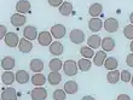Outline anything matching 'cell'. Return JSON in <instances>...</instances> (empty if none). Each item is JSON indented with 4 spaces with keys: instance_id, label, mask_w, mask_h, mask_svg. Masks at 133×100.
<instances>
[{
    "instance_id": "obj_41",
    "label": "cell",
    "mask_w": 133,
    "mask_h": 100,
    "mask_svg": "<svg viewBox=\"0 0 133 100\" xmlns=\"http://www.w3.org/2000/svg\"><path fill=\"white\" fill-rule=\"evenodd\" d=\"M130 48H131V52L133 53V40L131 41V44H130Z\"/></svg>"
},
{
    "instance_id": "obj_4",
    "label": "cell",
    "mask_w": 133,
    "mask_h": 100,
    "mask_svg": "<svg viewBox=\"0 0 133 100\" xmlns=\"http://www.w3.org/2000/svg\"><path fill=\"white\" fill-rule=\"evenodd\" d=\"M19 40L21 39L18 38V35L14 31H10V33H7L5 39H4V41H5V45L9 46V47H16L18 46L19 44Z\"/></svg>"
},
{
    "instance_id": "obj_30",
    "label": "cell",
    "mask_w": 133,
    "mask_h": 100,
    "mask_svg": "<svg viewBox=\"0 0 133 100\" xmlns=\"http://www.w3.org/2000/svg\"><path fill=\"white\" fill-rule=\"evenodd\" d=\"M77 65H79V70H81L82 73H85V71H88V70L91 69L92 63H91V60L87 58H81L80 60L77 62Z\"/></svg>"
},
{
    "instance_id": "obj_1",
    "label": "cell",
    "mask_w": 133,
    "mask_h": 100,
    "mask_svg": "<svg viewBox=\"0 0 133 100\" xmlns=\"http://www.w3.org/2000/svg\"><path fill=\"white\" fill-rule=\"evenodd\" d=\"M63 71L66 76H75L79 71V65L76 62H74L73 59H68L63 63Z\"/></svg>"
},
{
    "instance_id": "obj_37",
    "label": "cell",
    "mask_w": 133,
    "mask_h": 100,
    "mask_svg": "<svg viewBox=\"0 0 133 100\" xmlns=\"http://www.w3.org/2000/svg\"><path fill=\"white\" fill-rule=\"evenodd\" d=\"M126 63H127V65H128V66L133 68V53H131V54L127 55V58H126Z\"/></svg>"
},
{
    "instance_id": "obj_12",
    "label": "cell",
    "mask_w": 133,
    "mask_h": 100,
    "mask_svg": "<svg viewBox=\"0 0 133 100\" xmlns=\"http://www.w3.org/2000/svg\"><path fill=\"white\" fill-rule=\"evenodd\" d=\"M17 47L19 49V52H22V53H29L33 49V44L30 40L23 38L19 40V44H18Z\"/></svg>"
},
{
    "instance_id": "obj_27",
    "label": "cell",
    "mask_w": 133,
    "mask_h": 100,
    "mask_svg": "<svg viewBox=\"0 0 133 100\" xmlns=\"http://www.w3.org/2000/svg\"><path fill=\"white\" fill-rule=\"evenodd\" d=\"M59 13L62 16H70L73 13V4L69 1H63V4L59 6Z\"/></svg>"
},
{
    "instance_id": "obj_22",
    "label": "cell",
    "mask_w": 133,
    "mask_h": 100,
    "mask_svg": "<svg viewBox=\"0 0 133 100\" xmlns=\"http://www.w3.org/2000/svg\"><path fill=\"white\" fill-rule=\"evenodd\" d=\"M87 45L93 49H97L102 46V39L99 35H91L87 39Z\"/></svg>"
},
{
    "instance_id": "obj_33",
    "label": "cell",
    "mask_w": 133,
    "mask_h": 100,
    "mask_svg": "<svg viewBox=\"0 0 133 100\" xmlns=\"http://www.w3.org/2000/svg\"><path fill=\"white\" fill-rule=\"evenodd\" d=\"M123 35H125V38L128 39L132 41L133 40V24H128L123 29Z\"/></svg>"
},
{
    "instance_id": "obj_18",
    "label": "cell",
    "mask_w": 133,
    "mask_h": 100,
    "mask_svg": "<svg viewBox=\"0 0 133 100\" xmlns=\"http://www.w3.org/2000/svg\"><path fill=\"white\" fill-rule=\"evenodd\" d=\"M101 47L103 48V51H105V52L112 51V49L115 48V41H114V39L110 38V36L104 38L103 40H102V46Z\"/></svg>"
},
{
    "instance_id": "obj_19",
    "label": "cell",
    "mask_w": 133,
    "mask_h": 100,
    "mask_svg": "<svg viewBox=\"0 0 133 100\" xmlns=\"http://www.w3.org/2000/svg\"><path fill=\"white\" fill-rule=\"evenodd\" d=\"M107 58H108V57H107V52L103 51V49H102V51H98L95 54V57H93V64H95L96 66L104 65V62Z\"/></svg>"
},
{
    "instance_id": "obj_20",
    "label": "cell",
    "mask_w": 133,
    "mask_h": 100,
    "mask_svg": "<svg viewBox=\"0 0 133 100\" xmlns=\"http://www.w3.org/2000/svg\"><path fill=\"white\" fill-rule=\"evenodd\" d=\"M16 65V60H15L14 57H5L1 60V68H3L5 71H10L12 70Z\"/></svg>"
},
{
    "instance_id": "obj_29",
    "label": "cell",
    "mask_w": 133,
    "mask_h": 100,
    "mask_svg": "<svg viewBox=\"0 0 133 100\" xmlns=\"http://www.w3.org/2000/svg\"><path fill=\"white\" fill-rule=\"evenodd\" d=\"M117 66H119V62H117V59L114 58V57H108V58L105 59L104 62V68L109 71H111V70H116L117 69Z\"/></svg>"
},
{
    "instance_id": "obj_13",
    "label": "cell",
    "mask_w": 133,
    "mask_h": 100,
    "mask_svg": "<svg viewBox=\"0 0 133 100\" xmlns=\"http://www.w3.org/2000/svg\"><path fill=\"white\" fill-rule=\"evenodd\" d=\"M16 11H17L18 13H22V15L28 13L29 11H30V3H29L28 0H19V1H17V4H16Z\"/></svg>"
},
{
    "instance_id": "obj_34",
    "label": "cell",
    "mask_w": 133,
    "mask_h": 100,
    "mask_svg": "<svg viewBox=\"0 0 133 100\" xmlns=\"http://www.w3.org/2000/svg\"><path fill=\"white\" fill-rule=\"evenodd\" d=\"M132 80V74L128 71V70H122L121 71V81L122 82H131Z\"/></svg>"
},
{
    "instance_id": "obj_43",
    "label": "cell",
    "mask_w": 133,
    "mask_h": 100,
    "mask_svg": "<svg viewBox=\"0 0 133 100\" xmlns=\"http://www.w3.org/2000/svg\"><path fill=\"white\" fill-rule=\"evenodd\" d=\"M1 100H3V99H1Z\"/></svg>"
},
{
    "instance_id": "obj_10",
    "label": "cell",
    "mask_w": 133,
    "mask_h": 100,
    "mask_svg": "<svg viewBox=\"0 0 133 100\" xmlns=\"http://www.w3.org/2000/svg\"><path fill=\"white\" fill-rule=\"evenodd\" d=\"M17 92L14 87H7L1 92V99L3 100H17Z\"/></svg>"
},
{
    "instance_id": "obj_9",
    "label": "cell",
    "mask_w": 133,
    "mask_h": 100,
    "mask_svg": "<svg viewBox=\"0 0 133 100\" xmlns=\"http://www.w3.org/2000/svg\"><path fill=\"white\" fill-rule=\"evenodd\" d=\"M103 25H104V23H103L102 19L98 18V17H93L88 21V29H90L92 33H97V31H99L102 28H103Z\"/></svg>"
},
{
    "instance_id": "obj_21",
    "label": "cell",
    "mask_w": 133,
    "mask_h": 100,
    "mask_svg": "<svg viewBox=\"0 0 133 100\" xmlns=\"http://www.w3.org/2000/svg\"><path fill=\"white\" fill-rule=\"evenodd\" d=\"M64 90L66 94H75L79 90V84L73 80H69L64 83Z\"/></svg>"
},
{
    "instance_id": "obj_2",
    "label": "cell",
    "mask_w": 133,
    "mask_h": 100,
    "mask_svg": "<svg viewBox=\"0 0 133 100\" xmlns=\"http://www.w3.org/2000/svg\"><path fill=\"white\" fill-rule=\"evenodd\" d=\"M69 40L75 45H80L85 41V33L80 29H73L69 34Z\"/></svg>"
},
{
    "instance_id": "obj_6",
    "label": "cell",
    "mask_w": 133,
    "mask_h": 100,
    "mask_svg": "<svg viewBox=\"0 0 133 100\" xmlns=\"http://www.w3.org/2000/svg\"><path fill=\"white\" fill-rule=\"evenodd\" d=\"M51 34H52V36L55 39H57V40H59V39L64 38V35H65L66 33V28L64 27L63 24H55L52 28H51Z\"/></svg>"
},
{
    "instance_id": "obj_35",
    "label": "cell",
    "mask_w": 133,
    "mask_h": 100,
    "mask_svg": "<svg viewBox=\"0 0 133 100\" xmlns=\"http://www.w3.org/2000/svg\"><path fill=\"white\" fill-rule=\"evenodd\" d=\"M49 4L53 7H59L62 4H63V0H47Z\"/></svg>"
},
{
    "instance_id": "obj_28",
    "label": "cell",
    "mask_w": 133,
    "mask_h": 100,
    "mask_svg": "<svg viewBox=\"0 0 133 100\" xmlns=\"http://www.w3.org/2000/svg\"><path fill=\"white\" fill-rule=\"evenodd\" d=\"M49 68L51 71H56V73H59V70L63 69V63L59 58H53L50 60Z\"/></svg>"
},
{
    "instance_id": "obj_24",
    "label": "cell",
    "mask_w": 133,
    "mask_h": 100,
    "mask_svg": "<svg viewBox=\"0 0 133 100\" xmlns=\"http://www.w3.org/2000/svg\"><path fill=\"white\" fill-rule=\"evenodd\" d=\"M29 80H30V77H29L28 71H25V70H18L17 73H16V81H17L19 84L28 83Z\"/></svg>"
},
{
    "instance_id": "obj_5",
    "label": "cell",
    "mask_w": 133,
    "mask_h": 100,
    "mask_svg": "<svg viewBox=\"0 0 133 100\" xmlns=\"http://www.w3.org/2000/svg\"><path fill=\"white\" fill-rule=\"evenodd\" d=\"M103 27L108 33H115L119 30V21L116 18H107Z\"/></svg>"
},
{
    "instance_id": "obj_40",
    "label": "cell",
    "mask_w": 133,
    "mask_h": 100,
    "mask_svg": "<svg viewBox=\"0 0 133 100\" xmlns=\"http://www.w3.org/2000/svg\"><path fill=\"white\" fill-rule=\"evenodd\" d=\"M130 21H131V24H133V12L130 15Z\"/></svg>"
},
{
    "instance_id": "obj_11",
    "label": "cell",
    "mask_w": 133,
    "mask_h": 100,
    "mask_svg": "<svg viewBox=\"0 0 133 100\" xmlns=\"http://www.w3.org/2000/svg\"><path fill=\"white\" fill-rule=\"evenodd\" d=\"M23 36L25 39H28L30 41L35 40V39H38L39 34H38V30H36V28L34 25H28V27H25L23 29Z\"/></svg>"
},
{
    "instance_id": "obj_25",
    "label": "cell",
    "mask_w": 133,
    "mask_h": 100,
    "mask_svg": "<svg viewBox=\"0 0 133 100\" xmlns=\"http://www.w3.org/2000/svg\"><path fill=\"white\" fill-rule=\"evenodd\" d=\"M15 80H16V74H14L12 71H5V73L1 75V81H3L4 84H6V86H11L12 83L15 82Z\"/></svg>"
},
{
    "instance_id": "obj_42",
    "label": "cell",
    "mask_w": 133,
    "mask_h": 100,
    "mask_svg": "<svg viewBox=\"0 0 133 100\" xmlns=\"http://www.w3.org/2000/svg\"><path fill=\"white\" fill-rule=\"evenodd\" d=\"M131 84H132V87H133V76H132V80H131Z\"/></svg>"
},
{
    "instance_id": "obj_36",
    "label": "cell",
    "mask_w": 133,
    "mask_h": 100,
    "mask_svg": "<svg viewBox=\"0 0 133 100\" xmlns=\"http://www.w3.org/2000/svg\"><path fill=\"white\" fill-rule=\"evenodd\" d=\"M6 34H7V30H6V27L4 24H1L0 25V39H5V36H6Z\"/></svg>"
},
{
    "instance_id": "obj_15",
    "label": "cell",
    "mask_w": 133,
    "mask_h": 100,
    "mask_svg": "<svg viewBox=\"0 0 133 100\" xmlns=\"http://www.w3.org/2000/svg\"><path fill=\"white\" fill-rule=\"evenodd\" d=\"M121 80V71L119 70H111L107 74V81H108L110 84H116Z\"/></svg>"
},
{
    "instance_id": "obj_39",
    "label": "cell",
    "mask_w": 133,
    "mask_h": 100,
    "mask_svg": "<svg viewBox=\"0 0 133 100\" xmlns=\"http://www.w3.org/2000/svg\"><path fill=\"white\" fill-rule=\"evenodd\" d=\"M81 100H96L93 97H91V95H86V97H84Z\"/></svg>"
},
{
    "instance_id": "obj_38",
    "label": "cell",
    "mask_w": 133,
    "mask_h": 100,
    "mask_svg": "<svg viewBox=\"0 0 133 100\" xmlns=\"http://www.w3.org/2000/svg\"><path fill=\"white\" fill-rule=\"evenodd\" d=\"M116 100H131V98H130V95H127V94H120Z\"/></svg>"
},
{
    "instance_id": "obj_23",
    "label": "cell",
    "mask_w": 133,
    "mask_h": 100,
    "mask_svg": "<svg viewBox=\"0 0 133 100\" xmlns=\"http://www.w3.org/2000/svg\"><path fill=\"white\" fill-rule=\"evenodd\" d=\"M102 12H103V6H102L99 3L92 4L91 6H90V9H88V13H90V16H91L92 18L101 16Z\"/></svg>"
},
{
    "instance_id": "obj_7",
    "label": "cell",
    "mask_w": 133,
    "mask_h": 100,
    "mask_svg": "<svg viewBox=\"0 0 133 100\" xmlns=\"http://www.w3.org/2000/svg\"><path fill=\"white\" fill-rule=\"evenodd\" d=\"M52 34L51 31H41L38 36V42L41 46H50L52 44Z\"/></svg>"
},
{
    "instance_id": "obj_14",
    "label": "cell",
    "mask_w": 133,
    "mask_h": 100,
    "mask_svg": "<svg viewBox=\"0 0 133 100\" xmlns=\"http://www.w3.org/2000/svg\"><path fill=\"white\" fill-rule=\"evenodd\" d=\"M49 49H50V53L52 55H62L64 51V47L59 41H55L49 46Z\"/></svg>"
},
{
    "instance_id": "obj_16",
    "label": "cell",
    "mask_w": 133,
    "mask_h": 100,
    "mask_svg": "<svg viewBox=\"0 0 133 100\" xmlns=\"http://www.w3.org/2000/svg\"><path fill=\"white\" fill-rule=\"evenodd\" d=\"M30 70H32L34 74H38V73H41L42 70H44V62H42L41 59L39 58H34L30 60Z\"/></svg>"
},
{
    "instance_id": "obj_26",
    "label": "cell",
    "mask_w": 133,
    "mask_h": 100,
    "mask_svg": "<svg viewBox=\"0 0 133 100\" xmlns=\"http://www.w3.org/2000/svg\"><path fill=\"white\" fill-rule=\"evenodd\" d=\"M47 81H49L51 86H57L62 81V75L59 73H56V71H51L49 74V76H47Z\"/></svg>"
},
{
    "instance_id": "obj_31",
    "label": "cell",
    "mask_w": 133,
    "mask_h": 100,
    "mask_svg": "<svg viewBox=\"0 0 133 100\" xmlns=\"http://www.w3.org/2000/svg\"><path fill=\"white\" fill-rule=\"evenodd\" d=\"M80 54L84 57V58H87V59H91L95 57V52H93V48H91L90 46H82L80 48Z\"/></svg>"
},
{
    "instance_id": "obj_32",
    "label": "cell",
    "mask_w": 133,
    "mask_h": 100,
    "mask_svg": "<svg viewBox=\"0 0 133 100\" xmlns=\"http://www.w3.org/2000/svg\"><path fill=\"white\" fill-rule=\"evenodd\" d=\"M66 93L64 89H56L53 92V100H65Z\"/></svg>"
},
{
    "instance_id": "obj_3",
    "label": "cell",
    "mask_w": 133,
    "mask_h": 100,
    "mask_svg": "<svg viewBox=\"0 0 133 100\" xmlns=\"http://www.w3.org/2000/svg\"><path fill=\"white\" fill-rule=\"evenodd\" d=\"M32 100H45L47 98V90L44 87H35L30 92Z\"/></svg>"
},
{
    "instance_id": "obj_17",
    "label": "cell",
    "mask_w": 133,
    "mask_h": 100,
    "mask_svg": "<svg viewBox=\"0 0 133 100\" xmlns=\"http://www.w3.org/2000/svg\"><path fill=\"white\" fill-rule=\"evenodd\" d=\"M30 80H32V83L34 84V87H42L46 83V81H47V78L45 77V75L41 74V73L34 74Z\"/></svg>"
},
{
    "instance_id": "obj_8",
    "label": "cell",
    "mask_w": 133,
    "mask_h": 100,
    "mask_svg": "<svg viewBox=\"0 0 133 100\" xmlns=\"http://www.w3.org/2000/svg\"><path fill=\"white\" fill-rule=\"evenodd\" d=\"M10 22H11V24L14 25V27H22V25H24L25 24V22H27V17H25L24 15H22V13H14L12 16H11L10 18Z\"/></svg>"
}]
</instances>
